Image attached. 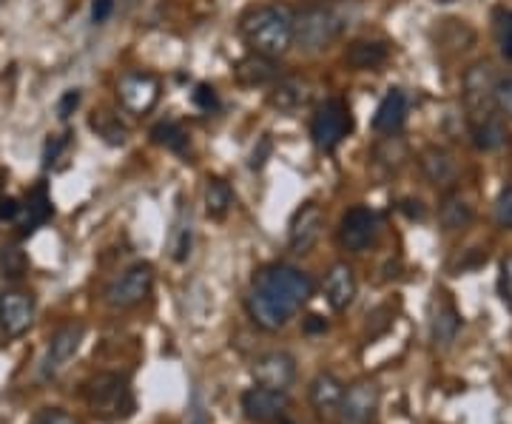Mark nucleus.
Listing matches in <instances>:
<instances>
[{
    "label": "nucleus",
    "instance_id": "e433bc0d",
    "mask_svg": "<svg viewBox=\"0 0 512 424\" xmlns=\"http://www.w3.org/2000/svg\"><path fill=\"white\" fill-rule=\"evenodd\" d=\"M69 148V134H55L46 140V148H43V166L52 168L57 163V157Z\"/></svg>",
    "mask_w": 512,
    "mask_h": 424
},
{
    "label": "nucleus",
    "instance_id": "f3484780",
    "mask_svg": "<svg viewBox=\"0 0 512 424\" xmlns=\"http://www.w3.org/2000/svg\"><path fill=\"white\" fill-rule=\"evenodd\" d=\"M359 294V282L348 262H336L330 265L328 277H325V299L333 311H348L353 299Z\"/></svg>",
    "mask_w": 512,
    "mask_h": 424
},
{
    "label": "nucleus",
    "instance_id": "ddd939ff",
    "mask_svg": "<svg viewBox=\"0 0 512 424\" xmlns=\"http://www.w3.org/2000/svg\"><path fill=\"white\" fill-rule=\"evenodd\" d=\"M296 359L288 351H268L262 356H256L254 365H251V376H254L256 385L274 390H288L296 382Z\"/></svg>",
    "mask_w": 512,
    "mask_h": 424
},
{
    "label": "nucleus",
    "instance_id": "6e6552de",
    "mask_svg": "<svg viewBox=\"0 0 512 424\" xmlns=\"http://www.w3.org/2000/svg\"><path fill=\"white\" fill-rule=\"evenodd\" d=\"M83 336H86V328L80 322H69L63 328H57L49 339V348L43 353V362H40V379L43 382H52L57 379L63 370L69 368L80 345H83Z\"/></svg>",
    "mask_w": 512,
    "mask_h": 424
},
{
    "label": "nucleus",
    "instance_id": "7c9ffc66",
    "mask_svg": "<svg viewBox=\"0 0 512 424\" xmlns=\"http://www.w3.org/2000/svg\"><path fill=\"white\" fill-rule=\"evenodd\" d=\"M0 274L6 282H18L29 274V257L26 251H20L18 245H9L0 251Z\"/></svg>",
    "mask_w": 512,
    "mask_h": 424
},
{
    "label": "nucleus",
    "instance_id": "4be33fe9",
    "mask_svg": "<svg viewBox=\"0 0 512 424\" xmlns=\"http://www.w3.org/2000/svg\"><path fill=\"white\" fill-rule=\"evenodd\" d=\"M311 100V83L302 77H282L268 92V106L276 111H296Z\"/></svg>",
    "mask_w": 512,
    "mask_h": 424
},
{
    "label": "nucleus",
    "instance_id": "4468645a",
    "mask_svg": "<svg viewBox=\"0 0 512 424\" xmlns=\"http://www.w3.org/2000/svg\"><path fill=\"white\" fill-rule=\"evenodd\" d=\"M325 228V211L322 205L305 203L293 211L291 225H288V245L293 254H311L313 245L322 237Z\"/></svg>",
    "mask_w": 512,
    "mask_h": 424
},
{
    "label": "nucleus",
    "instance_id": "1a4fd4ad",
    "mask_svg": "<svg viewBox=\"0 0 512 424\" xmlns=\"http://www.w3.org/2000/svg\"><path fill=\"white\" fill-rule=\"evenodd\" d=\"M117 100L128 114L143 117L160 100V80L148 72H126L117 83Z\"/></svg>",
    "mask_w": 512,
    "mask_h": 424
},
{
    "label": "nucleus",
    "instance_id": "423d86ee",
    "mask_svg": "<svg viewBox=\"0 0 512 424\" xmlns=\"http://www.w3.org/2000/svg\"><path fill=\"white\" fill-rule=\"evenodd\" d=\"M350 129H353V117H350L348 103L339 97H330L313 111L311 137L316 148H322V151H336L345 143Z\"/></svg>",
    "mask_w": 512,
    "mask_h": 424
},
{
    "label": "nucleus",
    "instance_id": "20e7f679",
    "mask_svg": "<svg viewBox=\"0 0 512 424\" xmlns=\"http://www.w3.org/2000/svg\"><path fill=\"white\" fill-rule=\"evenodd\" d=\"M86 405L103 422H120L134 413V393L126 376L120 373H97L92 382L86 385Z\"/></svg>",
    "mask_w": 512,
    "mask_h": 424
},
{
    "label": "nucleus",
    "instance_id": "58836bf2",
    "mask_svg": "<svg viewBox=\"0 0 512 424\" xmlns=\"http://www.w3.org/2000/svg\"><path fill=\"white\" fill-rule=\"evenodd\" d=\"M495 109L501 111V114H507V117H512V77H507V80H498Z\"/></svg>",
    "mask_w": 512,
    "mask_h": 424
},
{
    "label": "nucleus",
    "instance_id": "ea45409f",
    "mask_svg": "<svg viewBox=\"0 0 512 424\" xmlns=\"http://www.w3.org/2000/svg\"><path fill=\"white\" fill-rule=\"evenodd\" d=\"M80 97H83L80 89H69V92L60 97V103H57V114H60V120H69V117H72L74 109L80 106Z\"/></svg>",
    "mask_w": 512,
    "mask_h": 424
},
{
    "label": "nucleus",
    "instance_id": "9d476101",
    "mask_svg": "<svg viewBox=\"0 0 512 424\" xmlns=\"http://www.w3.org/2000/svg\"><path fill=\"white\" fill-rule=\"evenodd\" d=\"M376 240H379V214L365 205L350 208L339 222V245L353 254H365Z\"/></svg>",
    "mask_w": 512,
    "mask_h": 424
},
{
    "label": "nucleus",
    "instance_id": "dca6fc26",
    "mask_svg": "<svg viewBox=\"0 0 512 424\" xmlns=\"http://www.w3.org/2000/svg\"><path fill=\"white\" fill-rule=\"evenodd\" d=\"M458 331H461V314L456 311V305L450 302L447 294H436L433 305H430V339H433V345H439V348L453 345Z\"/></svg>",
    "mask_w": 512,
    "mask_h": 424
},
{
    "label": "nucleus",
    "instance_id": "6ab92c4d",
    "mask_svg": "<svg viewBox=\"0 0 512 424\" xmlns=\"http://www.w3.org/2000/svg\"><path fill=\"white\" fill-rule=\"evenodd\" d=\"M52 214H55V205L49 197V188L46 183H37L26 194V203L20 205V237H32L37 228H43L52 220Z\"/></svg>",
    "mask_w": 512,
    "mask_h": 424
},
{
    "label": "nucleus",
    "instance_id": "72a5a7b5",
    "mask_svg": "<svg viewBox=\"0 0 512 424\" xmlns=\"http://www.w3.org/2000/svg\"><path fill=\"white\" fill-rule=\"evenodd\" d=\"M32 424H83L77 416L72 413H66V410H60V407H43V410H37Z\"/></svg>",
    "mask_w": 512,
    "mask_h": 424
},
{
    "label": "nucleus",
    "instance_id": "2eb2a0df",
    "mask_svg": "<svg viewBox=\"0 0 512 424\" xmlns=\"http://www.w3.org/2000/svg\"><path fill=\"white\" fill-rule=\"evenodd\" d=\"M288 407H291L288 390H274L256 385V388L242 393V410H245V416L256 424L274 422V419H279Z\"/></svg>",
    "mask_w": 512,
    "mask_h": 424
},
{
    "label": "nucleus",
    "instance_id": "79ce46f5",
    "mask_svg": "<svg viewBox=\"0 0 512 424\" xmlns=\"http://www.w3.org/2000/svg\"><path fill=\"white\" fill-rule=\"evenodd\" d=\"M20 217V203L15 197H0V222L18 220Z\"/></svg>",
    "mask_w": 512,
    "mask_h": 424
},
{
    "label": "nucleus",
    "instance_id": "09e8293b",
    "mask_svg": "<svg viewBox=\"0 0 512 424\" xmlns=\"http://www.w3.org/2000/svg\"><path fill=\"white\" fill-rule=\"evenodd\" d=\"M285 424H291V422H285Z\"/></svg>",
    "mask_w": 512,
    "mask_h": 424
},
{
    "label": "nucleus",
    "instance_id": "c756f323",
    "mask_svg": "<svg viewBox=\"0 0 512 424\" xmlns=\"http://www.w3.org/2000/svg\"><path fill=\"white\" fill-rule=\"evenodd\" d=\"M89 123H92V129L97 131V137H103L109 146H126L128 129L120 123L117 114H111V111H94Z\"/></svg>",
    "mask_w": 512,
    "mask_h": 424
},
{
    "label": "nucleus",
    "instance_id": "f8f14e48",
    "mask_svg": "<svg viewBox=\"0 0 512 424\" xmlns=\"http://www.w3.org/2000/svg\"><path fill=\"white\" fill-rule=\"evenodd\" d=\"M35 314V296L29 294V291L12 288V291L0 294V333L6 339H18V336L29 331L32 322H35Z\"/></svg>",
    "mask_w": 512,
    "mask_h": 424
},
{
    "label": "nucleus",
    "instance_id": "c03bdc74",
    "mask_svg": "<svg viewBox=\"0 0 512 424\" xmlns=\"http://www.w3.org/2000/svg\"><path fill=\"white\" fill-rule=\"evenodd\" d=\"M302 328H305V333H325L328 331V322H325L319 314H311L305 322H302Z\"/></svg>",
    "mask_w": 512,
    "mask_h": 424
},
{
    "label": "nucleus",
    "instance_id": "aec40b11",
    "mask_svg": "<svg viewBox=\"0 0 512 424\" xmlns=\"http://www.w3.org/2000/svg\"><path fill=\"white\" fill-rule=\"evenodd\" d=\"M407 109H410L407 94L402 89H390L382 97L376 114H373V129H376V134H382V137L384 134H399L404 120H407Z\"/></svg>",
    "mask_w": 512,
    "mask_h": 424
},
{
    "label": "nucleus",
    "instance_id": "7ed1b4c3",
    "mask_svg": "<svg viewBox=\"0 0 512 424\" xmlns=\"http://www.w3.org/2000/svg\"><path fill=\"white\" fill-rule=\"evenodd\" d=\"M348 29V18L336 6H311L296 15L293 23V43L305 52H322L336 43Z\"/></svg>",
    "mask_w": 512,
    "mask_h": 424
},
{
    "label": "nucleus",
    "instance_id": "5701e85b",
    "mask_svg": "<svg viewBox=\"0 0 512 424\" xmlns=\"http://www.w3.org/2000/svg\"><path fill=\"white\" fill-rule=\"evenodd\" d=\"M384 60H387V46L379 40H353L345 49V63L356 72L379 69Z\"/></svg>",
    "mask_w": 512,
    "mask_h": 424
},
{
    "label": "nucleus",
    "instance_id": "c85d7f7f",
    "mask_svg": "<svg viewBox=\"0 0 512 424\" xmlns=\"http://www.w3.org/2000/svg\"><path fill=\"white\" fill-rule=\"evenodd\" d=\"M473 208L464 203L456 194H447L439 205V222L444 225V231H464L473 225Z\"/></svg>",
    "mask_w": 512,
    "mask_h": 424
},
{
    "label": "nucleus",
    "instance_id": "f704fd0d",
    "mask_svg": "<svg viewBox=\"0 0 512 424\" xmlns=\"http://www.w3.org/2000/svg\"><path fill=\"white\" fill-rule=\"evenodd\" d=\"M495 222H498L501 228L512 231V185H507V188L498 194V200H495Z\"/></svg>",
    "mask_w": 512,
    "mask_h": 424
},
{
    "label": "nucleus",
    "instance_id": "473e14b6",
    "mask_svg": "<svg viewBox=\"0 0 512 424\" xmlns=\"http://www.w3.org/2000/svg\"><path fill=\"white\" fill-rule=\"evenodd\" d=\"M495 43L501 49V55L512 60V9H498L493 20Z\"/></svg>",
    "mask_w": 512,
    "mask_h": 424
},
{
    "label": "nucleus",
    "instance_id": "f257e3e1",
    "mask_svg": "<svg viewBox=\"0 0 512 424\" xmlns=\"http://www.w3.org/2000/svg\"><path fill=\"white\" fill-rule=\"evenodd\" d=\"M313 291L316 285L311 274H305L302 268L288 262L262 265L251 279V291L245 299L248 316L262 331H282L311 302Z\"/></svg>",
    "mask_w": 512,
    "mask_h": 424
},
{
    "label": "nucleus",
    "instance_id": "37998d69",
    "mask_svg": "<svg viewBox=\"0 0 512 424\" xmlns=\"http://www.w3.org/2000/svg\"><path fill=\"white\" fill-rule=\"evenodd\" d=\"M114 12V0H92V20L94 23H106Z\"/></svg>",
    "mask_w": 512,
    "mask_h": 424
},
{
    "label": "nucleus",
    "instance_id": "39448f33",
    "mask_svg": "<svg viewBox=\"0 0 512 424\" xmlns=\"http://www.w3.org/2000/svg\"><path fill=\"white\" fill-rule=\"evenodd\" d=\"M495 92H498V74L490 60H478L464 72V109L470 123L495 114Z\"/></svg>",
    "mask_w": 512,
    "mask_h": 424
},
{
    "label": "nucleus",
    "instance_id": "9b49d317",
    "mask_svg": "<svg viewBox=\"0 0 512 424\" xmlns=\"http://www.w3.org/2000/svg\"><path fill=\"white\" fill-rule=\"evenodd\" d=\"M382 405V390L370 379H359L350 388H345L342 405H339V419L342 424H370Z\"/></svg>",
    "mask_w": 512,
    "mask_h": 424
},
{
    "label": "nucleus",
    "instance_id": "de8ad7c7",
    "mask_svg": "<svg viewBox=\"0 0 512 424\" xmlns=\"http://www.w3.org/2000/svg\"><path fill=\"white\" fill-rule=\"evenodd\" d=\"M3 180H6V174H3V171H0V185H3Z\"/></svg>",
    "mask_w": 512,
    "mask_h": 424
},
{
    "label": "nucleus",
    "instance_id": "c9c22d12",
    "mask_svg": "<svg viewBox=\"0 0 512 424\" xmlns=\"http://www.w3.org/2000/svg\"><path fill=\"white\" fill-rule=\"evenodd\" d=\"M191 100H194V106L200 111H217L220 109V97H217V89L214 86H208V83H200L197 86V92L191 94Z\"/></svg>",
    "mask_w": 512,
    "mask_h": 424
},
{
    "label": "nucleus",
    "instance_id": "f03ea898",
    "mask_svg": "<svg viewBox=\"0 0 512 424\" xmlns=\"http://www.w3.org/2000/svg\"><path fill=\"white\" fill-rule=\"evenodd\" d=\"M293 23L296 15L285 3H259L239 18V32L254 55L279 60L291 52Z\"/></svg>",
    "mask_w": 512,
    "mask_h": 424
},
{
    "label": "nucleus",
    "instance_id": "bb28decb",
    "mask_svg": "<svg viewBox=\"0 0 512 424\" xmlns=\"http://www.w3.org/2000/svg\"><path fill=\"white\" fill-rule=\"evenodd\" d=\"M373 160L387 171H399L410 160V148L399 134H384L382 140L373 148Z\"/></svg>",
    "mask_w": 512,
    "mask_h": 424
},
{
    "label": "nucleus",
    "instance_id": "2f4dec72",
    "mask_svg": "<svg viewBox=\"0 0 512 424\" xmlns=\"http://www.w3.org/2000/svg\"><path fill=\"white\" fill-rule=\"evenodd\" d=\"M151 137H154L157 146L168 148V151H177V154H183L185 148H188V134L183 131V126H177V123H171V120L157 123V126L151 129Z\"/></svg>",
    "mask_w": 512,
    "mask_h": 424
},
{
    "label": "nucleus",
    "instance_id": "a211bd4d",
    "mask_svg": "<svg viewBox=\"0 0 512 424\" xmlns=\"http://www.w3.org/2000/svg\"><path fill=\"white\" fill-rule=\"evenodd\" d=\"M342 396H345V385H342L339 376L325 373V370L313 376L311 388H308V402H311V407L322 419H330V416L339 413Z\"/></svg>",
    "mask_w": 512,
    "mask_h": 424
},
{
    "label": "nucleus",
    "instance_id": "49530a36",
    "mask_svg": "<svg viewBox=\"0 0 512 424\" xmlns=\"http://www.w3.org/2000/svg\"><path fill=\"white\" fill-rule=\"evenodd\" d=\"M191 424H208L205 422V410L200 407V402H194V416H191Z\"/></svg>",
    "mask_w": 512,
    "mask_h": 424
},
{
    "label": "nucleus",
    "instance_id": "a878e982",
    "mask_svg": "<svg viewBox=\"0 0 512 424\" xmlns=\"http://www.w3.org/2000/svg\"><path fill=\"white\" fill-rule=\"evenodd\" d=\"M470 131H473V143L481 151H498L501 146H507V140H510V131H507L504 120L498 114L484 117L478 123H470Z\"/></svg>",
    "mask_w": 512,
    "mask_h": 424
},
{
    "label": "nucleus",
    "instance_id": "412c9836",
    "mask_svg": "<svg viewBox=\"0 0 512 424\" xmlns=\"http://www.w3.org/2000/svg\"><path fill=\"white\" fill-rule=\"evenodd\" d=\"M419 166L424 171V177L433 185H439V188H447V185L456 183L458 166L447 148L427 146L419 154Z\"/></svg>",
    "mask_w": 512,
    "mask_h": 424
},
{
    "label": "nucleus",
    "instance_id": "cd10ccee",
    "mask_svg": "<svg viewBox=\"0 0 512 424\" xmlns=\"http://www.w3.org/2000/svg\"><path fill=\"white\" fill-rule=\"evenodd\" d=\"M231 205H234L231 185L220 180V177H208V183H205V211H208V217L211 220H225Z\"/></svg>",
    "mask_w": 512,
    "mask_h": 424
},
{
    "label": "nucleus",
    "instance_id": "393cba45",
    "mask_svg": "<svg viewBox=\"0 0 512 424\" xmlns=\"http://www.w3.org/2000/svg\"><path fill=\"white\" fill-rule=\"evenodd\" d=\"M191 248H194V217H191V208L180 203L177 220H174V231H171V259L174 262H188Z\"/></svg>",
    "mask_w": 512,
    "mask_h": 424
},
{
    "label": "nucleus",
    "instance_id": "b1692460",
    "mask_svg": "<svg viewBox=\"0 0 512 424\" xmlns=\"http://www.w3.org/2000/svg\"><path fill=\"white\" fill-rule=\"evenodd\" d=\"M237 80L242 86H265V83H276V63L271 57H262V55H251L245 57V60H239L237 69Z\"/></svg>",
    "mask_w": 512,
    "mask_h": 424
},
{
    "label": "nucleus",
    "instance_id": "a19ab883",
    "mask_svg": "<svg viewBox=\"0 0 512 424\" xmlns=\"http://www.w3.org/2000/svg\"><path fill=\"white\" fill-rule=\"evenodd\" d=\"M271 151H274V143H271V137H262L259 140V146L254 148V154H251V168L259 171V168L268 163V157H271Z\"/></svg>",
    "mask_w": 512,
    "mask_h": 424
},
{
    "label": "nucleus",
    "instance_id": "0eeeda50",
    "mask_svg": "<svg viewBox=\"0 0 512 424\" xmlns=\"http://www.w3.org/2000/svg\"><path fill=\"white\" fill-rule=\"evenodd\" d=\"M154 291V265L151 262H134L120 277L106 288V302L111 308H134Z\"/></svg>",
    "mask_w": 512,
    "mask_h": 424
},
{
    "label": "nucleus",
    "instance_id": "4c0bfd02",
    "mask_svg": "<svg viewBox=\"0 0 512 424\" xmlns=\"http://www.w3.org/2000/svg\"><path fill=\"white\" fill-rule=\"evenodd\" d=\"M498 291L504 296V302L512 308V254L501 259V271H498Z\"/></svg>",
    "mask_w": 512,
    "mask_h": 424
},
{
    "label": "nucleus",
    "instance_id": "a18cd8bd",
    "mask_svg": "<svg viewBox=\"0 0 512 424\" xmlns=\"http://www.w3.org/2000/svg\"><path fill=\"white\" fill-rule=\"evenodd\" d=\"M402 211L407 214V217H410V220H424V214H427V211H424V205H421L419 200H404Z\"/></svg>",
    "mask_w": 512,
    "mask_h": 424
}]
</instances>
